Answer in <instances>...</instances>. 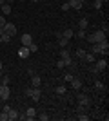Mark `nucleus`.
Returning a JSON list of instances; mask_svg holds the SVG:
<instances>
[{"label": "nucleus", "instance_id": "26", "mask_svg": "<svg viewBox=\"0 0 109 121\" xmlns=\"http://www.w3.org/2000/svg\"><path fill=\"white\" fill-rule=\"evenodd\" d=\"M0 83H4V85H9V76L2 74V78H0Z\"/></svg>", "mask_w": 109, "mask_h": 121}, {"label": "nucleus", "instance_id": "32", "mask_svg": "<svg viewBox=\"0 0 109 121\" xmlns=\"http://www.w3.org/2000/svg\"><path fill=\"white\" fill-rule=\"evenodd\" d=\"M36 51H38V45H36V43H31V45H29V52H36Z\"/></svg>", "mask_w": 109, "mask_h": 121}, {"label": "nucleus", "instance_id": "42", "mask_svg": "<svg viewBox=\"0 0 109 121\" xmlns=\"http://www.w3.org/2000/svg\"><path fill=\"white\" fill-rule=\"evenodd\" d=\"M4 2H5V0H0V5H4Z\"/></svg>", "mask_w": 109, "mask_h": 121}, {"label": "nucleus", "instance_id": "38", "mask_svg": "<svg viewBox=\"0 0 109 121\" xmlns=\"http://www.w3.org/2000/svg\"><path fill=\"white\" fill-rule=\"evenodd\" d=\"M18 119H20V121H27V116H26V114H24V116H22V114H18Z\"/></svg>", "mask_w": 109, "mask_h": 121}, {"label": "nucleus", "instance_id": "41", "mask_svg": "<svg viewBox=\"0 0 109 121\" xmlns=\"http://www.w3.org/2000/svg\"><path fill=\"white\" fill-rule=\"evenodd\" d=\"M2 69H4V65H2V61H0V72H2Z\"/></svg>", "mask_w": 109, "mask_h": 121}, {"label": "nucleus", "instance_id": "8", "mask_svg": "<svg viewBox=\"0 0 109 121\" xmlns=\"http://www.w3.org/2000/svg\"><path fill=\"white\" fill-rule=\"evenodd\" d=\"M66 2H67V4H69V7H73V9H82V2H78V0H66Z\"/></svg>", "mask_w": 109, "mask_h": 121}, {"label": "nucleus", "instance_id": "7", "mask_svg": "<svg viewBox=\"0 0 109 121\" xmlns=\"http://www.w3.org/2000/svg\"><path fill=\"white\" fill-rule=\"evenodd\" d=\"M57 38H58V45H60V49H64V47L69 45V40H67V38H64V36H60V33H57Z\"/></svg>", "mask_w": 109, "mask_h": 121}, {"label": "nucleus", "instance_id": "13", "mask_svg": "<svg viewBox=\"0 0 109 121\" xmlns=\"http://www.w3.org/2000/svg\"><path fill=\"white\" fill-rule=\"evenodd\" d=\"M96 69H98L100 72H104L105 69H107V60H98L96 61Z\"/></svg>", "mask_w": 109, "mask_h": 121}, {"label": "nucleus", "instance_id": "6", "mask_svg": "<svg viewBox=\"0 0 109 121\" xmlns=\"http://www.w3.org/2000/svg\"><path fill=\"white\" fill-rule=\"evenodd\" d=\"M76 101H78V105H85V107H91V103H89V98L85 96V94H78V96H76Z\"/></svg>", "mask_w": 109, "mask_h": 121}, {"label": "nucleus", "instance_id": "35", "mask_svg": "<svg viewBox=\"0 0 109 121\" xmlns=\"http://www.w3.org/2000/svg\"><path fill=\"white\" fill-rule=\"evenodd\" d=\"M69 9H71L69 4H67V2H64V4H62V11H69Z\"/></svg>", "mask_w": 109, "mask_h": 121}, {"label": "nucleus", "instance_id": "10", "mask_svg": "<svg viewBox=\"0 0 109 121\" xmlns=\"http://www.w3.org/2000/svg\"><path fill=\"white\" fill-rule=\"evenodd\" d=\"M69 83H71V87L75 91H80V89H82V80H78V78H73Z\"/></svg>", "mask_w": 109, "mask_h": 121}, {"label": "nucleus", "instance_id": "37", "mask_svg": "<svg viewBox=\"0 0 109 121\" xmlns=\"http://www.w3.org/2000/svg\"><path fill=\"white\" fill-rule=\"evenodd\" d=\"M73 78H75V76H73V74H71V72H67V74H66V81H71V80H73Z\"/></svg>", "mask_w": 109, "mask_h": 121}, {"label": "nucleus", "instance_id": "44", "mask_svg": "<svg viewBox=\"0 0 109 121\" xmlns=\"http://www.w3.org/2000/svg\"><path fill=\"white\" fill-rule=\"evenodd\" d=\"M33 2H40V0H33Z\"/></svg>", "mask_w": 109, "mask_h": 121}, {"label": "nucleus", "instance_id": "21", "mask_svg": "<svg viewBox=\"0 0 109 121\" xmlns=\"http://www.w3.org/2000/svg\"><path fill=\"white\" fill-rule=\"evenodd\" d=\"M107 0H93V7L95 9H102V5L105 4Z\"/></svg>", "mask_w": 109, "mask_h": 121}, {"label": "nucleus", "instance_id": "5", "mask_svg": "<svg viewBox=\"0 0 109 121\" xmlns=\"http://www.w3.org/2000/svg\"><path fill=\"white\" fill-rule=\"evenodd\" d=\"M20 42H22V45H26V47H29V45H31V43H33V36L29 35V33H26V35H22Z\"/></svg>", "mask_w": 109, "mask_h": 121}, {"label": "nucleus", "instance_id": "14", "mask_svg": "<svg viewBox=\"0 0 109 121\" xmlns=\"http://www.w3.org/2000/svg\"><path fill=\"white\" fill-rule=\"evenodd\" d=\"M26 116H27V121H33L36 117V110L33 108V107H31V108H27V110H26Z\"/></svg>", "mask_w": 109, "mask_h": 121}, {"label": "nucleus", "instance_id": "33", "mask_svg": "<svg viewBox=\"0 0 109 121\" xmlns=\"http://www.w3.org/2000/svg\"><path fill=\"white\" fill-rule=\"evenodd\" d=\"M57 67H58V69H64V67H66V63H64V60H58V61H57Z\"/></svg>", "mask_w": 109, "mask_h": 121}, {"label": "nucleus", "instance_id": "12", "mask_svg": "<svg viewBox=\"0 0 109 121\" xmlns=\"http://www.w3.org/2000/svg\"><path fill=\"white\" fill-rule=\"evenodd\" d=\"M0 15H11V5L9 4H5L4 2V5H0Z\"/></svg>", "mask_w": 109, "mask_h": 121}, {"label": "nucleus", "instance_id": "1", "mask_svg": "<svg viewBox=\"0 0 109 121\" xmlns=\"http://www.w3.org/2000/svg\"><path fill=\"white\" fill-rule=\"evenodd\" d=\"M26 96H29V98H33V101H38L40 99V96H42V89L40 87H29V89H26Z\"/></svg>", "mask_w": 109, "mask_h": 121}, {"label": "nucleus", "instance_id": "15", "mask_svg": "<svg viewBox=\"0 0 109 121\" xmlns=\"http://www.w3.org/2000/svg\"><path fill=\"white\" fill-rule=\"evenodd\" d=\"M84 60H85V61H89V63H95V61H96V54H93V52L89 51V52H85Z\"/></svg>", "mask_w": 109, "mask_h": 121}, {"label": "nucleus", "instance_id": "34", "mask_svg": "<svg viewBox=\"0 0 109 121\" xmlns=\"http://www.w3.org/2000/svg\"><path fill=\"white\" fill-rule=\"evenodd\" d=\"M91 72H93L95 76H98V74H100V71L96 69V65H93V67H91Z\"/></svg>", "mask_w": 109, "mask_h": 121}, {"label": "nucleus", "instance_id": "22", "mask_svg": "<svg viewBox=\"0 0 109 121\" xmlns=\"http://www.w3.org/2000/svg\"><path fill=\"white\" fill-rule=\"evenodd\" d=\"M7 116H9V119H18V110H15V108H11L9 112H7Z\"/></svg>", "mask_w": 109, "mask_h": 121}, {"label": "nucleus", "instance_id": "18", "mask_svg": "<svg viewBox=\"0 0 109 121\" xmlns=\"http://www.w3.org/2000/svg\"><path fill=\"white\" fill-rule=\"evenodd\" d=\"M87 27H89V20L87 18H82V20L78 22V29H85L87 31Z\"/></svg>", "mask_w": 109, "mask_h": 121}, {"label": "nucleus", "instance_id": "27", "mask_svg": "<svg viewBox=\"0 0 109 121\" xmlns=\"http://www.w3.org/2000/svg\"><path fill=\"white\" fill-rule=\"evenodd\" d=\"M85 35H87V31H85V29H78V33H76L78 38H85Z\"/></svg>", "mask_w": 109, "mask_h": 121}, {"label": "nucleus", "instance_id": "20", "mask_svg": "<svg viewBox=\"0 0 109 121\" xmlns=\"http://www.w3.org/2000/svg\"><path fill=\"white\" fill-rule=\"evenodd\" d=\"M91 107H85V105H76V116L78 114H84V112H87Z\"/></svg>", "mask_w": 109, "mask_h": 121}, {"label": "nucleus", "instance_id": "4", "mask_svg": "<svg viewBox=\"0 0 109 121\" xmlns=\"http://www.w3.org/2000/svg\"><path fill=\"white\" fill-rule=\"evenodd\" d=\"M2 29H4L7 35H11V36H15V35H16V27H15V24H7V22H5Z\"/></svg>", "mask_w": 109, "mask_h": 121}, {"label": "nucleus", "instance_id": "30", "mask_svg": "<svg viewBox=\"0 0 109 121\" xmlns=\"http://www.w3.org/2000/svg\"><path fill=\"white\" fill-rule=\"evenodd\" d=\"M85 52H87V51H84V49H76V58H84V56H85Z\"/></svg>", "mask_w": 109, "mask_h": 121}, {"label": "nucleus", "instance_id": "9", "mask_svg": "<svg viewBox=\"0 0 109 121\" xmlns=\"http://www.w3.org/2000/svg\"><path fill=\"white\" fill-rule=\"evenodd\" d=\"M31 85L33 87H40L42 85V78L38 74H31Z\"/></svg>", "mask_w": 109, "mask_h": 121}, {"label": "nucleus", "instance_id": "29", "mask_svg": "<svg viewBox=\"0 0 109 121\" xmlns=\"http://www.w3.org/2000/svg\"><path fill=\"white\" fill-rule=\"evenodd\" d=\"M36 116H38V119H42V121H47V119H49V116H47L46 112H40V114H36Z\"/></svg>", "mask_w": 109, "mask_h": 121}, {"label": "nucleus", "instance_id": "17", "mask_svg": "<svg viewBox=\"0 0 109 121\" xmlns=\"http://www.w3.org/2000/svg\"><path fill=\"white\" fill-rule=\"evenodd\" d=\"M73 35H75V31L73 29H64L62 33H60V36H64V38H67V40H71Z\"/></svg>", "mask_w": 109, "mask_h": 121}, {"label": "nucleus", "instance_id": "31", "mask_svg": "<svg viewBox=\"0 0 109 121\" xmlns=\"http://www.w3.org/2000/svg\"><path fill=\"white\" fill-rule=\"evenodd\" d=\"M7 119H9L7 112H4V110H2V114H0V121H7Z\"/></svg>", "mask_w": 109, "mask_h": 121}, {"label": "nucleus", "instance_id": "39", "mask_svg": "<svg viewBox=\"0 0 109 121\" xmlns=\"http://www.w3.org/2000/svg\"><path fill=\"white\" fill-rule=\"evenodd\" d=\"M11 110V105H7V103H5V105H4V112H9Z\"/></svg>", "mask_w": 109, "mask_h": 121}, {"label": "nucleus", "instance_id": "45", "mask_svg": "<svg viewBox=\"0 0 109 121\" xmlns=\"http://www.w3.org/2000/svg\"><path fill=\"white\" fill-rule=\"evenodd\" d=\"M0 43H2V40H0Z\"/></svg>", "mask_w": 109, "mask_h": 121}, {"label": "nucleus", "instance_id": "19", "mask_svg": "<svg viewBox=\"0 0 109 121\" xmlns=\"http://www.w3.org/2000/svg\"><path fill=\"white\" fill-rule=\"evenodd\" d=\"M91 52L93 54H102V47L98 43H91Z\"/></svg>", "mask_w": 109, "mask_h": 121}, {"label": "nucleus", "instance_id": "40", "mask_svg": "<svg viewBox=\"0 0 109 121\" xmlns=\"http://www.w3.org/2000/svg\"><path fill=\"white\" fill-rule=\"evenodd\" d=\"M13 2H15V0H5V4H9V5L13 4Z\"/></svg>", "mask_w": 109, "mask_h": 121}, {"label": "nucleus", "instance_id": "23", "mask_svg": "<svg viewBox=\"0 0 109 121\" xmlns=\"http://www.w3.org/2000/svg\"><path fill=\"white\" fill-rule=\"evenodd\" d=\"M95 89H96V91H105V85L100 80H96V81H95Z\"/></svg>", "mask_w": 109, "mask_h": 121}, {"label": "nucleus", "instance_id": "3", "mask_svg": "<svg viewBox=\"0 0 109 121\" xmlns=\"http://www.w3.org/2000/svg\"><path fill=\"white\" fill-rule=\"evenodd\" d=\"M93 36H95V42H96V43H100V42L107 40V33H104V31H102V29L95 31V33H93Z\"/></svg>", "mask_w": 109, "mask_h": 121}, {"label": "nucleus", "instance_id": "43", "mask_svg": "<svg viewBox=\"0 0 109 121\" xmlns=\"http://www.w3.org/2000/svg\"><path fill=\"white\" fill-rule=\"evenodd\" d=\"M78 2H82V4H84V2H87V0H78Z\"/></svg>", "mask_w": 109, "mask_h": 121}, {"label": "nucleus", "instance_id": "24", "mask_svg": "<svg viewBox=\"0 0 109 121\" xmlns=\"http://www.w3.org/2000/svg\"><path fill=\"white\" fill-rule=\"evenodd\" d=\"M85 40H87V43H96V42H95L93 33H87V35H85Z\"/></svg>", "mask_w": 109, "mask_h": 121}, {"label": "nucleus", "instance_id": "16", "mask_svg": "<svg viewBox=\"0 0 109 121\" xmlns=\"http://www.w3.org/2000/svg\"><path fill=\"white\" fill-rule=\"evenodd\" d=\"M11 38H13V36H11V35H7L5 31H2V33H0V40H2V43H9V42H11Z\"/></svg>", "mask_w": 109, "mask_h": 121}, {"label": "nucleus", "instance_id": "36", "mask_svg": "<svg viewBox=\"0 0 109 121\" xmlns=\"http://www.w3.org/2000/svg\"><path fill=\"white\" fill-rule=\"evenodd\" d=\"M4 24H5V16L0 15V27H4Z\"/></svg>", "mask_w": 109, "mask_h": 121}, {"label": "nucleus", "instance_id": "28", "mask_svg": "<svg viewBox=\"0 0 109 121\" xmlns=\"http://www.w3.org/2000/svg\"><path fill=\"white\" fill-rule=\"evenodd\" d=\"M55 91H57V94H60V96H62V94H66V87H64V85H60V87H57Z\"/></svg>", "mask_w": 109, "mask_h": 121}, {"label": "nucleus", "instance_id": "2", "mask_svg": "<svg viewBox=\"0 0 109 121\" xmlns=\"http://www.w3.org/2000/svg\"><path fill=\"white\" fill-rule=\"evenodd\" d=\"M9 96H11L9 87H7V85H4V83H0V98H2L4 101H7V99H9Z\"/></svg>", "mask_w": 109, "mask_h": 121}, {"label": "nucleus", "instance_id": "11", "mask_svg": "<svg viewBox=\"0 0 109 121\" xmlns=\"http://www.w3.org/2000/svg\"><path fill=\"white\" fill-rule=\"evenodd\" d=\"M31 54V52H29V47H26V45H22L20 49H18V56H20V58H27V56Z\"/></svg>", "mask_w": 109, "mask_h": 121}, {"label": "nucleus", "instance_id": "25", "mask_svg": "<svg viewBox=\"0 0 109 121\" xmlns=\"http://www.w3.org/2000/svg\"><path fill=\"white\" fill-rule=\"evenodd\" d=\"M89 117H91V116H89L87 112H84V114H78V119H80V121H87Z\"/></svg>", "mask_w": 109, "mask_h": 121}]
</instances>
